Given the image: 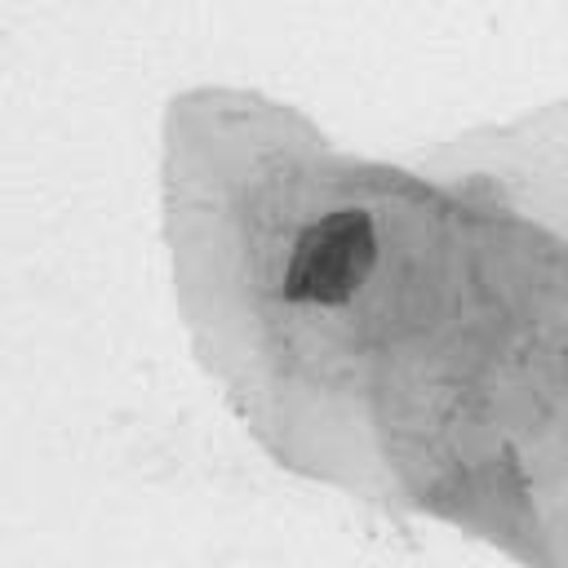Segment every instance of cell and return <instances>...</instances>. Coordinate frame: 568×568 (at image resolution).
Returning a JSON list of instances; mask_svg holds the SVG:
<instances>
[{
    "instance_id": "cell-1",
    "label": "cell",
    "mask_w": 568,
    "mask_h": 568,
    "mask_svg": "<svg viewBox=\"0 0 568 568\" xmlns=\"http://www.w3.org/2000/svg\"><path fill=\"white\" fill-rule=\"evenodd\" d=\"M373 262H377L373 217L364 209L324 213L293 240V253L284 266V297L315 302V306H342L368 280Z\"/></svg>"
}]
</instances>
